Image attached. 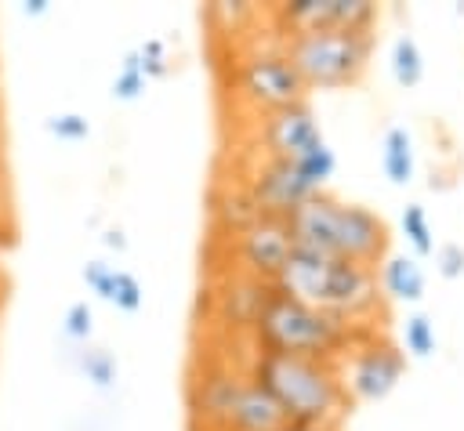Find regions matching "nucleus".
I'll list each match as a JSON object with an SVG mask.
<instances>
[{"instance_id": "f257e3e1", "label": "nucleus", "mask_w": 464, "mask_h": 431, "mask_svg": "<svg viewBox=\"0 0 464 431\" xmlns=\"http://www.w3.org/2000/svg\"><path fill=\"white\" fill-rule=\"evenodd\" d=\"M276 286L352 326H362L384 311L377 268L337 257V254H319L308 246H297L290 254Z\"/></svg>"}, {"instance_id": "f03ea898", "label": "nucleus", "mask_w": 464, "mask_h": 431, "mask_svg": "<svg viewBox=\"0 0 464 431\" xmlns=\"http://www.w3.org/2000/svg\"><path fill=\"white\" fill-rule=\"evenodd\" d=\"M246 377L276 398V406L283 409V420L290 424L337 427V420L348 413V402H352L341 366L323 359L254 348Z\"/></svg>"}, {"instance_id": "7ed1b4c3", "label": "nucleus", "mask_w": 464, "mask_h": 431, "mask_svg": "<svg viewBox=\"0 0 464 431\" xmlns=\"http://www.w3.org/2000/svg\"><path fill=\"white\" fill-rule=\"evenodd\" d=\"M373 333V326H352L341 322L290 293H283L276 283L268 286V297L261 304V315L254 322V340L261 351H286L323 362H344L348 351Z\"/></svg>"}, {"instance_id": "20e7f679", "label": "nucleus", "mask_w": 464, "mask_h": 431, "mask_svg": "<svg viewBox=\"0 0 464 431\" xmlns=\"http://www.w3.org/2000/svg\"><path fill=\"white\" fill-rule=\"evenodd\" d=\"M297 246L337 254L359 264H377L388 257V225L362 203H344L337 196L312 192L297 210L286 214Z\"/></svg>"}, {"instance_id": "39448f33", "label": "nucleus", "mask_w": 464, "mask_h": 431, "mask_svg": "<svg viewBox=\"0 0 464 431\" xmlns=\"http://www.w3.org/2000/svg\"><path fill=\"white\" fill-rule=\"evenodd\" d=\"M283 51L297 65L304 87L334 91L348 87L366 72L373 33H352V29H304L283 40Z\"/></svg>"}, {"instance_id": "423d86ee", "label": "nucleus", "mask_w": 464, "mask_h": 431, "mask_svg": "<svg viewBox=\"0 0 464 431\" xmlns=\"http://www.w3.org/2000/svg\"><path fill=\"white\" fill-rule=\"evenodd\" d=\"M232 83L239 91V98L257 109V112H276L286 105L304 101V80L297 72V65L290 62V54L283 47H261L250 51L236 62Z\"/></svg>"}, {"instance_id": "0eeeda50", "label": "nucleus", "mask_w": 464, "mask_h": 431, "mask_svg": "<svg viewBox=\"0 0 464 431\" xmlns=\"http://www.w3.org/2000/svg\"><path fill=\"white\" fill-rule=\"evenodd\" d=\"M402 369H406V351L395 340L377 337V330L366 333L341 362L348 398H359V402L388 398L395 391V384L402 380Z\"/></svg>"}, {"instance_id": "6e6552de", "label": "nucleus", "mask_w": 464, "mask_h": 431, "mask_svg": "<svg viewBox=\"0 0 464 431\" xmlns=\"http://www.w3.org/2000/svg\"><path fill=\"white\" fill-rule=\"evenodd\" d=\"M228 246H232V257H236V272H243L250 279H261V283H276L283 264L297 250V239H294L286 217L261 214L250 228L232 235Z\"/></svg>"}, {"instance_id": "1a4fd4ad", "label": "nucleus", "mask_w": 464, "mask_h": 431, "mask_svg": "<svg viewBox=\"0 0 464 431\" xmlns=\"http://www.w3.org/2000/svg\"><path fill=\"white\" fill-rule=\"evenodd\" d=\"M272 18L279 22L283 36H294L304 29L373 33L377 4L373 0H283L272 7Z\"/></svg>"}, {"instance_id": "9d476101", "label": "nucleus", "mask_w": 464, "mask_h": 431, "mask_svg": "<svg viewBox=\"0 0 464 431\" xmlns=\"http://www.w3.org/2000/svg\"><path fill=\"white\" fill-rule=\"evenodd\" d=\"M243 185H246L250 199L257 203V210L268 214V217H286L290 210H297V206L315 192V188L301 177L297 163H294V159H279V156H265V159L250 170V177H246Z\"/></svg>"}, {"instance_id": "9b49d317", "label": "nucleus", "mask_w": 464, "mask_h": 431, "mask_svg": "<svg viewBox=\"0 0 464 431\" xmlns=\"http://www.w3.org/2000/svg\"><path fill=\"white\" fill-rule=\"evenodd\" d=\"M257 141L265 145V156L301 159L304 152L319 148L326 138H323L319 120L308 109V101H297V105H286V109H276V112H261Z\"/></svg>"}, {"instance_id": "f8f14e48", "label": "nucleus", "mask_w": 464, "mask_h": 431, "mask_svg": "<svg viewBox=\"0 0 464 431\" xmlns=\"http://www.w3.org/2000/svg\"><path fill=\"white\" fill-rule=\"evenodd\" d=\"M246 377L236 373L232 366H207L192 388H188V402H192V417H199L203 424H214L225 431V420H228V409H232V398L239 391Z\"/></svg>"}, {"instance_id": "ddd939ff", "label": "nucleus", "mask_w": 464, "mask_h": 431, "mask_svg": "<svg viewBox=\"0 0 464 431\" xmlns=\"http://www.w3.org/2000/svg\"><path fill=\"white\" fill-rule=\"evenodd\" d=\"M283 424H286V420H283V409L276 406V398L246 377V380L239 384L236 398H232L225 431H279Z\"/></svg>"}, {"instance_id": "4468645a", "label": "nucleus", "mask_w": 464, "mask_h": 431, "mask_svg": "<svg viewBox=\"0 0 464 431\" xmlns=\"http://www.w3.org/2000/svg\"><path fill=\"white\" fill-rule=\"evenodd\" d=\"M210 214H214L218 232L228 235V239L239 235L243 228H250V225L261 217V210H257V203L250 199L246 185H225V188H218V192H214V206H210Z\"/></svg>"}, {"instance_id": "2eb2a0df", "label": "nucleus", "mask_w": 464, "mask_h": 431, "mask_svg": "<svg viewBox=\"0 0 464 431\" xmlns=\"http://www.w3.org/2000/svg\"><path fill=\"white\" fill-rule=\"evenodd\" d=\"M381 290L392 297V301H420L424 297V268L417 257H406V254H392L384 257L381 264Z\"/></svg>"}, {"instance_id": "dca6fc26", "label": "nucleus", "mask_w": 464, "mask_h": 431, "mask_svg": "<svg viewBox=\"0 0 464 431\" xmlns=\"http://www.w3.org/2000/svg\"><path fill=\"white\" fill-rule=\"evenodd\" d=\"M381 167L392 185H410L413 181V138L406 127H388L384 145H381Z\"/></svg>"}, {"instance_id": "f3484780", "label": "nucleus", "mask_w": 464, "mask_h": 431, "mask_svg": "<svg viewBox=\"0 0 464 431\" xmlns=\"http://www.w3.org/2000/svg\"><path fill=\"white\" fill-rule=\"evenodd\" d=\"M392 76H395V83L399 87H417L420 80H424V58H420V47H417V40L413 36H395V43H392Z\"/></svg>"}, {"instance_id": "a211bd4d", "label": "nucleus", "mask_w": 464, "mask_h": 431, "mask_svg": "<svg viewBox=\"0 0 464 431\" xmlns=\"http://www.w3.org/2000/svg\"><path fill=\"white\" fill-rule=\"evenodd\" d=\"M145 87H149V76H145V69H141L138 51L123 54L116 76H112V98H120V101H134V98H141Z\"/></svg>"}, {"instance_id": "6ab92c4d", "label": "nucleus", "mask_w": 464, "mask_h": 431, "mask_svg": "<svg viewBox=\"0 0 464 431\" xmlns=\"http://www.w3.org/2000/svg\"><path fill=\"white\" fill-rule=\"evenodd\" d=\"M297 163V170H301V177L315 188V192H323V185L334 177V170H337V156H334V148L323 141L319 148H312V152H304L301 159H294Z\"/></svg>"}, {"instance_id": "aec40b11", "label": "nucleus", "mask_w": 464, "mask_h": 431, "mask_svg": "<svg viewBox=\"0 0 464 431\" xmlns=\"http://www.w3.org/2000/svg\"><path fill=\"white\" fill-rule=\"evenodd\" d=\"M402 235H406V243L413 246V254L417 257H424V254H431L435 250V239H431V221H428V214H424V206L420 203H410L406 210H402Z\"/></svg>"}, {"instance_id": "412c9836", "label": "nucleus", "mask_w": 464, "mask_h": 431, "mask_svg": "<svg viewBox=\"0 0 464 431\" xmlns=\"http://www.w3.org/2000/svg\"><path fill=\"white\" fill-rule=\"evenodd\" d=\"M402 351L413 355V359H428L435 351V326L428 315H410L402 322Z\"/></svg>"}, {"instance_id": "4be33fe9", "label": "nucleus", "mask_w": 464, "mask_h": 431, "mask_svg": "<svg viewBox=\"0 0 464 431\" xmlns=\"http://www.w3.org/2000/svg\"><path fill=\"white\" fill-rule=\"evenodd\" d=\"M80 369L87 373V380H91L94 388H109V384L116 380V359H112V351H105V348H87V351L80 355Z\"/></svg>"}, {"instance_id": "5701e85b", "label": "nucleus", "mask_w": 464, "mask_h": 431, "mask_svg": "<svg viewBox=\"0 0 464 431\" xmlns=\"http://www.w3.org/2000/svg\"><path fill=\"white\" fill-rule=\"evenodd\" d=\"M109 304H116L120 311H138V308H141V283H138L130 272L116 268V279H112V293H109Z\"/></svg>"}, {"instance_id": "b1692460", "label": "nucleus", "mask_w": 464, "mask_h": 431, "mask_svg": "<svg viewBox=\"0 0 464 431\" xmlns=\"http://www.w3.org/2000/svg\"><path fill=\"white\" fill-rule=\"evenodd\" d=\"M47 130H51L58 141H83V138L91 134V123H87V116H80V112H58V116L47 120Z\"/></svg>"}, {"instance_id": "393cba45", "label": "nucleus", "mask_w": 464, "mask_h": 431, "mask_svg": "<svg viewBox=\"0 0 464 431\" xmlns=\"http://www.w3.org/2000/svg\"><path fill=\"white\" fill-rule=\"evenodd\" d=\"M91 330H94V311H91V304H87V301H72V304L65 308V333H69L72 340H87Z\"/></svg>"}, {"instance_id": "a878e982", "label": "nucleus", "mask_w": 464, "mask_h": 431, "mask_svg": "<svg viewBox=\"0 0 464 431\" xmlns=\"http://www.w3.org/2000/svg\"><path fill=\"white\" fill-rule=\"evenodd\" d=\"M138 58H141V69H145V76L152 80V76H167V43L163 40H145L141 47H138Z\"/></svg>"}, {"instance_id": "bb28decb", "label": "nucleus", "mask_w": 464, "mask_h": 431, "mask_svg": "<svg viewBox=\"0 0 464 431\" xmlns=\"http://www.w3.org/2000/svg\"><path fill=\"white\" fill-rule=\"evenodd\" d=\"M112 279H116V268H112V264H105V261H87V264H83V283H87L102 301H109Z\"/></svg>"}, {"instance_id": "cd10ccee", "label": "nucleus", "mask_w": 464, "mask_h": 431, "mask_svg": "<svg viewBox=\"0 0 464 431\" xmlns=\"http://www.w3.org/2000/svg\"><path fill=\"white\" fill-rule=\"evenodd\" d=\"M435 264H439V275H442V279L464 275V246H460V243H442V246L435 250Z\"/></svg>"}, {"instance_id": "c85d7f7f", "label": "nucleus", "mask_w": 464, "mask_h": 431, "mask_svg": "<svg viewBox=\"0 0 464 431\" xmlns=\"http://www.w3.org/2000/svg\"><path fill=\"white\" fill-rule=\"evenodd\" d=\"M47 7H51L47 0H25V4H22V14L36 18V14H47Z\"/></svg>"}, {"instance_id": "c756f323", "label": "nucleus", "mask_w": 464, "mask_h": 431, "mask_svg": "<svg viewBox=\"0 0 464 431\" xmlns=\"http://www.w3.org/2000/svg\"><path fill=\"white\" fill-rule=\"evenodd\" d=\"M105 246H112V250H123V246H127L123 232H120V228H109V232H105Z\"/></svg>"}, {"instance_id": "7c9ffc66", "label": "nucleus", "mask_w": 464, "mask_h": 431, "mask_svg": "<svg viewBox=\"0 0 464 431\" xmlns=\"http://www.w3.org/2000/svg\"><path fill=\"white\" fill-rule=\"evenodd\" d=\"M279 431H337V427H315V424H290V420H286Z\"/></svg>"}, {"instance_id": "2f4dec72", "label": "nucleus", "mask_w": 464, "mask_h": 431, "mask_svg": "<svg viewBox=\"0 0 464 431\" xmlns=\"http://www.w3.org/2000/svg\"><path fill=\"white\" fill-rule=\"evenodd\" d=\"M0 188H4V167H0Z\"/></svg>"}]
</instances>
